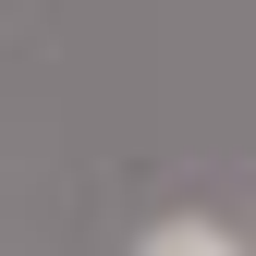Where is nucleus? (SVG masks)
<instances>
[{
  "instance_id": "nucleus-1",
  "label": "nucleus",
  "mask_w": 256,
  "mask_h": 256,
  "mask_svg": "<svg viewBox=\"0 0 256 256\" xmlns=\"http://www.w3.org/2000/svg\"><path fill=\"white\" fill-rule=\"evenodd\" d=\"M232 232H208V220H171V232H146V256H220Z\"/></svg>"
}]
</instances>
